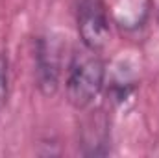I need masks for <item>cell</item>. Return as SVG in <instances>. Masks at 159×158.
<instances>
[{
  "instance_id": "cell-1",
  "label": "cell",
  "mask_w": 159,
  "mask_h": 158,
  "mask_svg": "<svg viewBox=\"0 0 159 158\" xmlns=\"http://www.w3.org/2000/svg\"><path fill=\"white\" fill-rule=\"evenodd\" d=\"M104 63L94 50L74 54L67 73V97L74 108H87L104 87Z\"/></svg>"
},
{
  "instance_id": "cell-2",
  "label": "cell",
  "mask_w": 159,
  "mask_h": 158,
  "mask_svg": "<svg viewBox=\"0 0 159 158\" xmlns=\"http://www.w3.org/2000/svg\"><path fill=\"white\" fill-rule=\"evenodd\" d=\"M78 32L85 48L100 50L109 41V21L100 0H83L78 11Z\"/></svg>"
},
{
  "instance_id": "cell-3",
  "label": "cell",
  "mask_w": 159,
  "mask_h": 158,
  "mask_svg": "<svg viewBox=\"0 0 159 158\" xmlns=\"http://www.w3.org/2000/svg\"><path fill=\"white\" fill-rule=\"evenodd\" d=\"M37 80L44 95L56 93L59 82V56H57V48L46 41L39 45V52H37Z\"/></svg>"
},
{
  "instance_id": "cell-4",
  "label": "cell",
  "mask_w": 159,
  "mask_h": 158,
  "mask_svg": "<svg viewBox=\"0 0 159 158\" xmlns=\"http://www.w3.org/2000/svg\"><path fill=\"white\" fill-rule=\"evenodd\" d=\"M7 99V63L0 56V108L6 104Z\"/></svg>"
}]
</instances>
